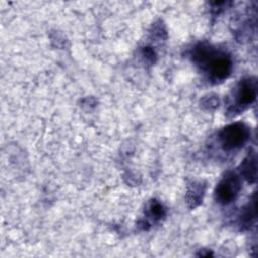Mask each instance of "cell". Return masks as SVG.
I'll return each instance as SVG.
<instances>
[{
	"instance_id": "obj_1",
	"label": "cell",
	"mask_w": 258,
	"mask_h": 258,
	"mask_svg": "<svg viewBox=\"0 0 258 258\" xmlns=\"http://www.w3.org/2000/svg\"><path fill=\"white\" fill-rule=\"evenodd\" d=\"M194 64L214 84L222 83L232 73L233 59L224 49L207 41L198 42L189 50Z\"/></svg>"
},
{
	"instance_id": "obj_2",
	"label": "cell",
	"mask_w": 258,
	"mask_h": 258,
	"mask_svg": "<svg viewBox=\"0 0 258 258\" xmlns=\"http://www.w3.org/2000/svg\"><path fill=\"white\" fill-rule=\"evenodd\" d=\"M257 97V81L255 77H247L240 80L235 87L229 102L227 114L236 116L248 109Z\"/></svg>"
},
{
	"instance_id": "obj_3",
	"label": "cell",
	"mask_w": 258,
	"mask_h": 258,
	"mask_svg": "<svg viewBox=\"0 0 258 258\" xmlns=\"http://www.w3.org/2000/svg\"><path fill=\"white\" fill-rule=\"evenodd\" d=\"M251 130L242 122H236L223 127L218 132V144L226 153H235L240 150L250 139Z\"/></svg>"
},
{
	"instance_id": "obj_4",
	"label": "cell",
	"mask_w": 258,
	"mask_h": 258,
	"mask_svg": "<svg viewBox=\"0 0 258 258\" xmlns=\"http://www.w3.org/2000/svg\"><path fill=\"white\" fill-rule=\"evenodd\" d=\"M242 188L240 176L233 171H228L218 182L215 189V199L217 203L229 205L239 196Z\"/></svg>"
},
{
	"instance_id": "obj_5",
	"label": "cell",
	"mask_w": 258,
	"mask_h": 258,
	"mask_svg": "<svg viewBox=\"0 0 258 258\" xmlns=\"http://www.w3.org/2000/svg\"><path fill=\"white\" fill-rule=\"evenodd\" d=\"M166 215V210L162 203L159 201L153 199L145 207L144 211V221L143 226L144 229L147 228V226H152L158 222H160Z\"/></svg>"
},
{
	"instance_id": "obj_6",
	"label": "cell",
	"mask_w": 258,
	"mask_h": 258,
	"mask_svg": "<svg viewBox=\"0 0 258 258\" xmlns=\"http://www.w3.org/2000/svg\"><path fill=\"white\" fill-rule=\"evenodd\" d=\"M257 158L255 150H250L247 156L241 163L240 172L241 175L250 183L256 180V171H257Z\"/></svg>"
},
{
	"instance_id": "obj_7",
	"label": "cell",
	"mask_w": 258,
	"mask_h": 258,
	"mask_svg": "<svg viewBox=\"0 0 258 258\" xmlns=\"http://www.w3.org/2000/svg\"><path fill=\"white\" fill-rule=\"evenodd\" d=\"M256 219V210H255V195L253 199L242 209L239 216V226L242 230L249 229Z\"/></svg>"
},
{
	"instance_id": "obj_8",
	"label": "cell",
	"mask_w": 258,
	"mask_h": 258,
	"mask_svg": "<svg viewBox=\"0 0 258 258\" xmlns=\"http://www.w3.org/2000/svg\"><path fill=\"white\" fill-rule=\"evenodd\" d=\"M204 194V185L194 182L192 186L187 191V203L190 204V207L195 208L198 204L201 203Z\"/></svg>"
}]
</instances>
